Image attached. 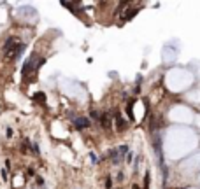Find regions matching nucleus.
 Listing matches in <instances>:
<instances>
[{
	"instance_id": "5",
	"label": "nucleus",
	"mask_w": 200,
	"mask_h": 189,
	"mask_svg": "<svg viewBox=\"0 0 200 189\" xmlns=\"http://www.w3.org/2000/svg\"><path fill=\"white\" fill-rule=\"evenodd\" d=\"M109 158H112V159H114V163H118V161H120V159H118V151H114V149H112V151H109Z\"/></svg>"
},
{
	"instance_id": "1",
	"label": "nucleus",
	"mask_w": 200,
	"mask_h": 189,
	"mask_svg": "<svg viewBox=\"0 0 200 189\" xmlns=\"http://www.w3.org/2000/svg\"><path fill=\"white\" fill-rule=\"evenodd\" d=\"M74 126H76L77 130H86V128H90V119L88 117H76L74 119Z\"/></svg>"
},
{
	"instance_id": "10",
	"label": "nucleus",
	"mask_w": 200,
	"mask_h": 189,
	"mask_svg": "<svg viewBox=\"0 0 200 189\" xmlns=\"http://www.w3.org/2000/svg\"><path fill=\"white\" fill-rule=\"evenodd\" d=\"M2 177H4V180H7V172L5 170H2Z\"/></svg>"
},
{
	"instance_id": "11",
	"label": "nucleus",
	"mask_w": 200,
	"mask_h": 189,
	"mask_svg": "<svg viewBox=\"0 0 200 189\" xmlns=\"http://www.w3.org/2000/svg\"><path fill=\"white\" fill-rule=\"evenodd\" d=\"M34 152L39 154V145H37V144H34Z\"/></svg>"
},
{
	"instance_id": "4",
	"label": "nucleus",
	"mask_w": 200,
	"mask_h": 189,
	"mask_svg": "<svg viewBox=\"0 0 200 189\" xmlns=\"http://www.w3.org/2000/svg\"><path fill=\"white\" fill-rule=\"evenodd\" d=\"M34 100L41 102V103H44V102H46V95H44L42 91H37L35 95H34Z\"/></svg>"
},
{
	"instance_id": "3",
	"label": "nucleus",
	"mask_w": 200,
	"mask_h": 189,
	"mask_svg": "<svg viewBox=\"0 0 200 189\" xmlns=\"http://www.w3.org/2000/svg\"><path fill=\"white\" fill-rule=\"evenodd\" d=\"M100 124H102V128H111V126H112V121L109 117V112H105V114L100 116Z\"/></svg>"
},
{
	"instance_id": "7",
	"label": "nucleus",
	"mask_w": 200,
	"mask_h": 189,
	"mask_svg": "<svg viewBox=\"0 0 200 189\" xmlns=\"http://www.w3.org/2000/svg\"><path fill=\"white\" fill-rule=\"evenodd\" d=\"M105 187H107V189L112 187V180H111V179H107V180H105Z\"/></svg>"
},
{
	"instance_id": "12",
	"label": "nucleus",
	"mask_w": 200,
	"mask_h": 189,
	"mask_svg": "<svg viewBox=\"0 0 200 189\" xmlns=\"http://www.w3.org/2000/svg\"><path fill=\"white\" fill-rule=\"evenodd\" d=\"M7 137H9V138L12 137V130H11V128H7Z\"/></svg>"
},
{
	"instance_id": "13",
	"label": "nucleus",
	"mask_w": 200,
	"mask_h": 189,
	"mask_svg": "<svg viewBox=\"0 0 200 189\" xmlns=\"http://www.w3.org/2000/svg\"><path fill=\"white\" fill-rule=\"evenodd\" d=\"M132 189H139V186H134V187H132Z\"/></svg>"
},
{
	"instance_id": "8",
	"label": "nucleus",
	"mask_w": 200,
	"mask_h": 189,
	"mask_svg": "<svg viewBox=\"0 0 200 189\" xmlns=\"http://www.w3.org/2000/svg\"><path fill=\"white\" fill-rule=\"evenodd\" d=\"M37 184H39V186H42V184H44V179H41V177H37Z\"/></svg>"
},
{
	"instance_id": "9",
	"label": "nucleus",
	"mask_w": 200,
	"mask_h": 189,
	"mask_svg": "<svg viewBox=\"0 0 200 189\" xmlns=\"http://www.w3.org/2000/svg\"><path fill=\"white\" fill-rule=\"evenodd\" d=\"M90 158H91V161H93V163H97V161H98V159H97V156H95V154H90Z\"/></svg>"
},
{
	"instance_id": "6",
	"label": "nucleus",
	"mask_w": 200,
	"mask_h": 189,
	"mask_svg": "<svg viewBox=\"0 0 200 189\" xmlns=\"http://www.w3.org/2000/svg\"><path fill=\"white\" fill-rule=\"evenodd\" d=\"M118 152L121 154V156H125V154L128 152V147H127V145H121L120 149H118Z\"/></svg>"
},
{
	"instance_id": "2",
	"label": "nucleus",
	"mask_w": 200,
	"mask_h": 189,
	"mask_svg": "<svg viewBox=\"0 0 200 189\" xmlns=\"http://www.w3.org/2000/svg\"><path fill=\"white\" fill-rule=\"evenodd\" d=\"M114 117H116V130H118V131L127 130V121L121 117V114H120L118 110H114Z\"/></svg>"
}]
</instances>
